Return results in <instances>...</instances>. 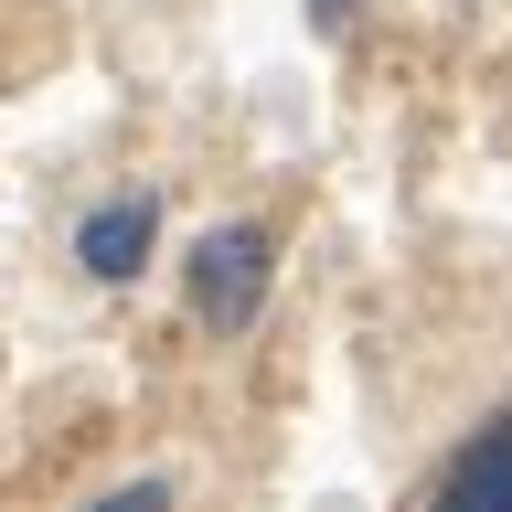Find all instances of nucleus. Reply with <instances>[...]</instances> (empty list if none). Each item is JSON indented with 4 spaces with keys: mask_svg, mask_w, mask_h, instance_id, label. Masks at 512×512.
Returning a JSON list of instances; mask_svg holds the SVG:
<instances>
[{
    "mask_svg": "<svg viewBox=\"0 0 512 512\" xmlns=\"http://www.w3.org/2000/svg\"><path fill=\"white\" fill-rule=\"evenodd\" d=\"M182 288H192V320H203L214 342L256 331V320H267V288H278V224H256V214L214 224V235L192 246Z\"/></svg>",
    "mask_w": 512,
    "mask_h": 512,
    "instance_id": "nucleus-1",
    "label": "nucleus"
},
{
    "mask_svg": "<svg viewBox=\"0 0 512 512\" xmlns=\"http://www.w3.org/2000/svg\"><path fill=\"white\" fill-rule=\"evenodd\" d=\"M150 246H160V192L150 182L86 203V224H75V267H86L96 288H128L139 267H150Z\"/></svg>",
    "mask_w": 512,
    "mask_h": 512,
    "instance_id": "nucleus-2",
    "label": "nucleus"
},
{
    "mask_svg": "<svg viewBox=\"0 0 512 512\" xmlns=\"http://www.w3.org/2000/svg\"><path fill=\"white\" fill-rule=\"evenodd\" d=\"M427 512H512V416H491V427L448 459V480L427 491Z\"/></svg>",
    "mask_w": 512,
    "mask_h": 512,
    "instance_id": "nucleus-3",
    "label": "nucleus"
},
{
    "mask_svg": "<svg viewBox=\"0 0 512 512\" xmlns=\"http://www.w3.org/2000/svg\"><path fill=\"white\" fill-rule=\"evenodd\" d=\"M182 491H171V470H139V480H118V491H96L86 512H171Z\"/></svg>",
    "mask_w": 512,
    "mask_h": 512,
    "instance_id": "nucleus-4",
    "label": "nucleus"
}]
</instances>
